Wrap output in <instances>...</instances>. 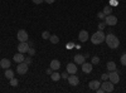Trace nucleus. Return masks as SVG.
Masks as SVG:
<instances>
[{
  "label": "nucleus",
  "mask_w": 126,
  "mask_h": 93,
  "mask_svg": "<svg viewBox=\"0 0 126 93\" xmlns=\"http://www.w3.org/2000/svg\"><path fill=\"white\" fill-rule=\"evenodd\" d=\"M105 42H106V44H107L109 48H111V49H116V48H119V45H120L119 38H117L116 35H113L112 33H110V34H107L106 37H105Z\"/></svg>",
  "instance_id": "obj_1"
},
{
  "label": "nucleus",
  "mask_w": 126,
  "mask_h": 93,
  "mask_svg": "<svg viewBox=\"0 0 126 93\" xmlns=\"http://www.w3.org/2000/svg\"><path fill=\"white\" fill-rule=\"evenodd\" d=\"M105 37H106V35L103 34L102 30H98V32H96L94 34H92L91 42H92V44H101L105 40Z\"/></svg>",
  "instance_id": "obj_2"
},
{
  "label": "nucleus",
  "mask_w": 126,
  "mask_h": 93,
  "mask_svg": "<svg viewBox=\"0 0 126 93\" xmlns=\"http://www.w3.org/2000/svg\"><path fill=\"white\" fill-rule=\"evenodd\" d=\"M113 83L111 80H103V83L101 84V88H103V91L105 92H107V93H111V92H113Z\"/></svg>",
  "instance_id": "obj_3"
},
{
  "label": "nucleus",
  "mask_w": 126,
  "mask_h": 93,
  "mask_svg": "<svg viewBox=\"0 0 126 93\" xmlns=\"http://www.w3.org/2000/svg\"><path fill=\"white\" fill-rule=\"evenodd\" d=\"M29 48H30V45L27 42H20V44H18V52L19 53H23V54L28 53Z\"/></svg>",
  "instance_id": "obj_4"
},
{
  "label": "nucleus",
  "mask_w": 126,
  "mask_h": 93,
  "mask_svg": "<svg viewBox=\"0 0 126 93\" xmlns=\"http://www.w3.org/2000/svg\"><path fill=\"white\" fill-rule=\"evenodd\" d=\"M109 79L112 82L113 84H116V83H119L120 82V76H119V73L116 70H112V72H110L109 73Z\"/></svg>",
  "instance_id": "obj_5"
},
{
  "label": "nucleus",
  "mask_w": 126,
  "mask_h": 93,
  "mask_svg": "<svg viewBox=\"0 0 126 93\" xmlns=\"http://www.w3.org/2000/svg\"><path fill=\"white\" fill-rule=\"evenodd\" d=\"M105 23H106L107 25H110V27H115L117 24V18L115 15H107L106 18H105Z\"/></svg>",
  "instance_id": "obj_6"
},
{
  "label": "nucleus",
  "mask_w": 126,
  "mask_h": 93,
  "mask_svg": "<svg viewBox=\"0 0 126 93\" xmlns=\"http://www.w3.org/2000/svg\"><path fill=\"white\" fill-rule=\"evenodd\" d=\"M16 72L19 74H25L28 72V64L24 63V62H22V63H18V67H16Z\"/></svg>",
  "instance_id": "obj_7"
},
{
  "label": "nucleus",
  "mask_w": 126,
  "mask_h": 93,
  "mask_svg": "<svg viewBox=\"0 0 126 93\" xmlns=\"http://www.w3.org/2000/svg\"><path fill=\"white\" fill-rule=\"evenodd\" d=\"M18 39H19V42H28V33L25 32L24 29H20L19 32H18Z\"/></svg>",
  "instance_id": "obj_8"
},
{
  "label": "nucleus",
  "mask_w": 126,
  "mask_h": 93,
  "mask_svg": "<svg viewBox=\"0 0 126 93\" xmlns=\"http://www.w3.org/2000/svg\"><path fill=\"white\" fill-rule=\"evenodd\" d=\"M67 79H68V83H69L71 86H73V87L78 86V83H79V79H78V77H77L76 74H69Z\"/></svg>",
  "instance_id": "obj_9"
},
{
  "label": "nucleus",
  "mask_w": 126,
  "mask_h": 93,
  "mask_svg": "<svg viewBox=\"0 0 126 93\" xmlns=\"http://www.w3.org/2000/svg\"><path fill=\"white\" fill-rule=\"evenodd\" d=\"M67 72L69 74H76L77 73V66L73 63H68L67 64Z\"/></svg>",
  "instance_id": "obj_10"
},
{
  "label": "nucleus",
  "mask_w": 126,
  "mask_h": 93,
  "mask_svg": "<svg viewBox=\"0 0 126 93\" xmlns=\"http://www.w3.org/2000/svg\"><path fill=\"white\" fill-rule=\"evenodd\" d=\"M78 39H79V42L85 43L86 40H88V33L86 32V30H81L79 34H78Z\"/></svg>",
  "instance_id": "obj_11"
},
{
  "label": "nucleus",
  "mask_w": 126,
  "mask_h": 93,
  "mask_svg": "<svg viewBox=\"0 0 126 93\" xmlns=\"http://www.w3.org/2000/svg\"><path fill=\"white\" fill-rule=\"evenodd\" d=\"M10 60L9 59H6V58H3L1 60H0V67L1 68H4V69H8V68H10Z\"/></svg>",
  "instance_id": "obj_12"
},
{
  "label": "nucleus",
  "mask_w": 126,
  "mask_h": 93,
  "mask_svg": "<svg viewBox=\"0 0 126 93\" xmlns=\"http://www.w3.org/2000/svg\"><path fill=\"white\" fill-rule=\"evenodd\" d=\"M24 59H25V57L23 55V53H18L13 57V60L15 63H22V62H24Z\"/></svg>",
  "instance_id": "obj_13"
},
{
  "label": "nucleus",
  "mask_w": 126,
  "mask_h": 93,
  "mask_svg": "<svg viewBox=\"0 0 126 93\" xmlns=\"http://www.w3.org/2000/svg\"><path fill=\"white\" fill-rule=\"evenodd\" d=\"M86 62V57H83L82 54H77L75 57V63L76 64H83Z\"/></svg>",
  "instance_id": "obj_14"
},
{
  "label": "nucleus",
  "mask_w": 126,
  "mask_h": 93,
  "mask_svg": "<svg viewBox=\"0 0 126 93\" xmlns=\"http://www.w3.org/2000/svg\"><path fill=\"white\" fill-rule=\"evenodd\" d=\"M82 70L85 72V73H91L92 72V63H83L82 64Z\"/></svg>",
  "instance_id": "obj_15"
},
{
  "label": "nucleus",
  "mask_w": 126,
  "mask_h": 93,
  "mask_svg": "<svg viewBox=\"0 0 126 93\" xmlns=\"http://www.w3.org/2000/svg\"><path fill=\"white\" fill-rule=\"evenodd\" d=\"M100 86H101V83H100L98 80H91V82H90V84H88L90 89H92V91H96Z\"/></svg>",
  "instance_id": "obj_16"
},
{
  "label": "nucleus",
  "mask_w": 126,
  "mask_h": 93,
  "mask_svg": "<svg viewBox=\"0 0 126 93\" xmlns=\"http://www.w3.org/2000/svg\"><path fill=\"white\" fill-rule=\"evenodd\" d=\"M50 68L53 69V70H58L59 68H61V63H59V60H57V59H53L50 62Z\"/></svg>",
  "instance_id": "obj_17"
},
{
  "label": "nucleus",
  "mask_w": 126,
  "mask_h": 93,
  "mask_svg": "<svg viewBox=\"0 0 126 93\" xmlns=\"http://www.w3.org/2000/svg\"><path fill=\"white\" fill-rule=\"evenodd\" d=\"M50 78H52V80H53V82H58L62 77H61V73H57V72H54V73L50 74Z\"/></svg>",
  "instance_id": "obj_18"
},
{
  "label": "nucleus",
  "mask_w": 126,
  "mask_h": 93,
  "mask_svg": "<svg viewBox=\"0 0 126 93\" xmlns=\"http://www.w3.org/2000/svg\"><path fill=\"white\" fill-rule=\"evenodd\" d=\"M107 69L110 72L116 70V64H115V62H109V63H107Z\"/></svg>",
  "instance_id": "obj_19"
},
{
  "label": "nucleus",
  "mask_w": 126,
  "mask_h": 93,
  "mask_svg": "<svg viewBox=\"0 0 126 93\" xmlns=\"http://www.w3.org/2000/svg\"><path fill=\"white\" fill-rule=\"evenodd\" d=\"M49 40H50L52 44H57V43L59 42V38H58L57 35H50V37H49Z\"/></svg>",
  "instance_id": "obj_20"
},
{
  "label": "nucleus",
  "mask_w": 126,
  "mask_h": 93,
  "mask_svg": "<svg viewBox=\"0 0 126 93\" xmlns=\"http://www.w3.org/2000/svg\"><path fill=\"white\" fill-rule=\"evenodd\" d=\"M5 77L8 78V79H10V78H13L14 77V72L12 70V69H6V72H5Z\"/></svg>",
  "instance_id": "obj_21"
},
{
  "label": "nucleus",
  "mask_w": 126,
  "mask_h": 93,
  "mask_svg": "<svg viewBox=\"0 0 126 93\" xmlns=\"http://www.w3.org/2000/svg\"><path fill=\"white\" fill-rule=\"evenodd\" d=\"M111 12H112V8H111V5H107V6H105V8H103V14H107V15H110V14H111Z\"/></svg>",
  "instance_id": "obj_22"
},
{
  "label": "nucleus",
  "mask_w": 126,
  "mask_h": 93,
  "mask_svg": "<svg viewBox=\"0 0 126 93\" xmlns=\"http://www.w3.org/2000/svg\"><path fill=\"white\" fill-rule=\"evenodd\" d=\"M18 83H19V82H18V79L16 78H10V86H12V87H16L18 86Z\"/></svg>",
  "instance_id": "obj_23"
},
{
  "label": "nucleus",
  "mask_w": 126,
  "mask_h": 93,
  "mask_svg": "<svg viewBox=\"0 0 126 93\" xmlns=\"http://www.w3.org/2000/svg\"><path fill=\"white\" fill-rule=\"evenodd\" d=\"M91 63H92V66H93V64H98V63H100V58H98V57H92Z\"/></svg>",
  "instance_id": "obj_24"
},
{
  "label": "nucleus",
  "mask_w": 126,
  "mask_h": 93,
  "mask_svg": "<svg viewBox=\"0 0 126 93\" xmlns=\"http://www.w3.org/2000/svg\"><path fill=\"white\" fill-rule=\"evenodd\" d=\"M120 60H121V64H122V66H126V53H124V54L121 55V59H120Z\"/></svg>",
  "instance_id": "obj_25"
},
{
  "label": "nucleus",
  "mask_w": 126,
  "mask_h": 93,
  "mask_svg": "<svg viewBox=\"0 0 126 93\" xmlns=\"http://www.w3.org/2000/svg\"><path fill=\"white\" fill-rule=\"evenodd\" d=\"M49 37H50L49 32H43V34H42V38L43 39H49Z\"/></svg>",
  "instance_id": "obj_26"
},
{
  "label": "nucleus",
  "mask_w": 126,
  "mask_h": 93,
  "mask_svg": "<svg viewBox=\"0 0 126 93\" xmlns=\"http://www.w3.org/2000/svg\"><path fill=\"white\" fill-rule=\"evenodd\" d=\"M68 76H69V73H68L67 70H66V72H63V73L61 74V77H62L63 79H67V78H68Z\"/></svg>",
  "instance_id": "obj_27"
},
{
  "label": "nucleus",
  "mask_w": 126,
  "mask_h": 93,
  "mask_svg": "<svg viewBox=\"0 0 126 93\" xmlns=\"http://www.w3.org/2000/svg\"><path fill=\"white\" fill-rule=\"evenodd\" d=\"M28 53H29V55H30V57H33V55L35 54V50H34L33 48H29V50H28Z\"/></svg>",
  "instance_id": "obj_28"
},
{
  "label": "nucleus",
  "mask_w": 126,
  "mask_h": 93,
  "mask_svg": "<svg viewBox=\"0 0 126 93\" xmlns=\"http://www.w3.org/2000/svg\"><path fill=\"white\" fill-rule=\"evenodd\" d=\"M24 63H27V64L29 66V64L32 63V58H30V57H29V58H25V59H24Z\"/></svg>",
  "instance_id": "obj_29"
},
{
  "label": "nucleus",
  "mask_w": 126,
  "mask_h": 93,
  "mask_svg": "<svg viewBox=\"0 0 126 93\" xmlns=\"http://www.w3.org/2000/svg\"><path fill=\"white\" fill-rule=\"evenodd\" d=\"M101 78H102V80H107L109 79V74H102Z\"/></svg>",
  "instance_id": "obj_30"
},
{
  "label": "nucleus",
  "mask_w": 126,
  "mask_h": 93,
  "mask_svg": "<svg viewBox=\"0 0 126 93\" xmlns=\"http://www.w3.org/2000/svg\"><path fill=\"white\" fill-rule=\"evenodd\" d=\"M105 25H106V23H105V24H103V23H101V24H98V29H100V30H102V29L105 28Z\"/></svg>",
  "instance_id": "obj_31"
},
{
  "label": "nucleus",
  "mask_w": 126,
  "mask_h": 93,
  "mask_svg": "<svg viewBox=\"0 0 126 93\" xmlns=\"http://www.w3.org/2000/svg\"><path fill=\"white\" fill-rule=\"evenodd\" d=\"M43 1H44V0H33V3H34V4H42Z\"/></svg>",
  "instance_id": "obj_32"
},
{
  "label": "nucleus",
  "mask_w": 126,
  "mask_h": 93,
  "mask_svg": "<svg viewBox=\"0 0 126 93\" xmlns=\"http://www.w3.org/2000/svg\"><path fill=\"white\" fill-rule=\"evenodd\" d=\"M110 4H111V5H113V6H116V5H117V1H116V0H111Z\"/></svg>",
  "instance_id": "obj_33"
},
{
  "label": "nucleus",
  "mask_w": 126,
  "mask_h": 93,
  "mask_svg": "<svg viewBox=\"0 0 126 93\" xmlns=\"http://www.w3.org/2000/svg\"><path fill=\"white\" fill-rule=\"evenodd\" d=\"M52 73H53V69H52V68H48V69H47V74H52Z\"/></svg>",
  "instance_id": "obj_34"
},
{
  "label": "nucleus",
  "mask_w": 126,
  "mask_h": 93,
  "mask_svg": "<svg viewBox=\"0 0 126 93\" xmlns=\"http://www.w3.org/2000/svg\"><path fill=\"white\" fill-rule=\"evenodd\" d=\"M44 1H46L47 4H53V3L56 1V0H44Z\"/></svg>",
  "instance_id": "obj_35"
},
{
  "label": "nucleus",
  "mask_w": 126,
  "mask_h": 93,
  "mask_svg": "<svg viewBox=\"0 0 126 93\" xmlns=\"http://www.w3.org/2000/svg\"><path fill=\"white\" fill-rule=\"evenodd\" d=\"M103 15H105V14H103V12H102V13H100V14H98V16H100V18H103Z\"/></svg>",
  "instance_id": "obj_36"
},
{
  "label": "nucleus",
  "mask_w": 126,
  "mask_h": 93,
  "mask_svg": "<svg viewBox=\"0 0 126 93\" xmlns=\"http://www.w3.org/2000/svg\"><path fill=\"white\" fill-rule=\"evenodd\" d=\"M73 47V43H68V48H72Z\"/></svg>",
  "instance_id": "obj_37"
}]
</instances>
